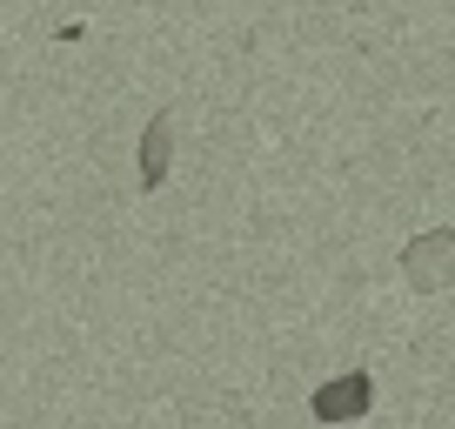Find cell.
Returning a JSON list of instances; mask_svg holds the SVG:
<instances>
[{"mask_svg": "<svg viewBox=\"0 0 455 429\" xmlns=\"http://www.w3.org/2000/svg\"><path fill=\"white\" fill-rule=\"evenodd\" d=\"M402 275H409V288H449L455 282V229H422L409 235V248H402Z\"/></svg>", "mask_w": 455, "mask_h": 429, "instance_id": "cell-1", "label": "cell"}, {"mask_svg": "<svg viewBox=\"0 0 455 429\" xmlns=\"http://www.w3.org/2000/svg\"><path fill=\"white\" fill-rule=\"evenodd\" d=\"M369 409H375V376L369 369H348V376H335V383H322L308 396V416L328 423V429L335 423H362Z\"/></svg>", "mask_w": 455, "mask_h": 429, "instance_id": "cell-2", "label": "cell"}, {"mask_svg": "<svg viewBox=\"0 0 455 429\" xmlns=\"http://www.w3.org/2000/svg\"><path fill=\"white\" fill-rule=\"evenodd\" d=\"M134 168H141V195H155L174 168V108H155L141 128V148H134Z\"/></svg>", "mask_w": 455, "mask_h": 429, "instance_id": "cell-3", "label": "cell"}]
</instances>
